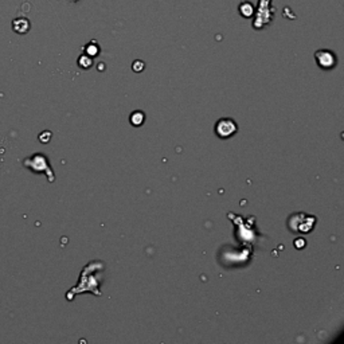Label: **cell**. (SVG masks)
Listing matches in <instances>:
<instances>
[{"instance_id":"6da1fadb","label":"cell","mask_w":344,"mask_h":344,"mask_svg":"<svg viewBox=\"0 0 344 344\" xmlns=\"http://www.w3.org/2000/svg\"><path fill=\"white\" fill-rule=\"evenodd\" d=\"M23 166L26 168H29L30 171H33L34 174H44L48 176V180L50 183L55 180L54 171L50 167L48 156L43 155V153H34V155L26 157L23 160Z\"/></svg>"},{"instance_id":"7a4b0ae2","label":"cell","mask_w":344,"mask_h":344,"mask_svg":"<svg viewBox=\"0 0 344 344\" xmlns=\"http://www.w3.org/2000/svg\"><path fill=\"white\" fill-rule=\"evenodd\" d=\"M214 132H215L218 137L222 139V140H226V139L232 137L238 132V125L230 117H223V119H219L215 123Z\"/></svg>"},{"instance_id":"3957f363","label":"cell","mask_w":344,"mask_h":344,"mask_svg":"<svg viewBox=\"0 0 344 344\" xmlns=\"http://www.w3.org/2000/svg\"><path fill=\"white\" fill-rule=\"evenodd\" d=\"M315 222L316 218L311 217L308 214H294L289 219V228L294 227V233H309L315 226Z\"/></svg>"},{"instance_id":"277c9868","label":"cell","mask_w":344,"mask_h":344,"mask_svg":"<svg viewBox=\"0 0 344 344\" xmlns=\"http://www.w3.org/2000/svg\"><path fill=\"white\" fill-rule=\"evenodd\" d=\"M315 59L316 63L319 65L320 69L323 70H331L336 66V55L333 54L331 50H326V49H322V50H317L315 53Z\"/></svg>"},{"instance_id":"5b68a950","label":"cell","mask_w":344,"mask_h":344,"mask_svg":"<svg viewBox=\"0 0 344 344\" xmlns=\"http://www.w3.org/2000/svg\"><path fill=\"white\" fill-rule=\"evenodd\" d=\"M30 26H31L30 25V20L26 18H18L12 20V30L16 34H20V35L29 33Z\"/></svg>"},{"instance_id":"8992f818","label":"cell","mask_w":344,"mask_h":344,"mask_svg":"<svg viewBox=\"0 0 344 344\" xmlns=\"http://www.w3.org/2000/svg\"><path fill=\"white\" fill-rule=\"evenodd\" d=\"M238 11L239 14L242 15L243 18H251L254 15L253 4L250 3V2H243V3H241V6H239Z\"/></svg>"},{"instance_id":"52a82bcc","label":"cell","mask_w":344,"mask_h":344,"mask_svg":"<svg viewBox=\"0 0 344 344\" xmlns=\"http://www.w3.org/2000/svg\"><path fill=\"white\" fill-rule=\"evenodd\" d=\"M129 121L133 127H140L143 125L145 121V114L140 110H136V112L131 113V116H129Z\"/></svg>"},{"instance_id":"ba28073f","label":"cell","mask_w":344,"mask_h":344,"mask_svg":"<svg viewBox=\"0 0 344 344\" xmlns=\"http://www.w3.org/2000/svg\"><path fill=\"white\" fill-rule=\"evenodd\" d=\"M85 54H87L89 57H97L98 54H100V46H98V43L96 42V40H91V42H89V43L85 46Z\"/></svg>"},{"instance_id":"9c48e42d","label":"cell","mask_w":344,"mask_h":344,"mask_svg":"<svg viewBox=\"0 0 344 344\" xmlns=\"http://www.w3.org/2000/svg\"><path fill=\"white\" fill-rule=\"evenodd\" d=\"M78 66H80L81 69H90L91 66H93V58L89 57L87 54H82L80 55V58H78Z\"/></svg>"},{"instance_id":"30bf717a","label":"cell","mask_w":344,"mask_h":344,"mask_svg":"<svg viewBox=\"0 0 344 344\" xmlns=\"http://www.w3.org/2000/svg\"><path fill=\"white\" fill-rule=\"evenodd\" d=\"M50 139H51V132L49 131H44L39 134V142L42 143V144H48V143L50 142Z\"/></svg>"},{"instance_id":"8fae6325","label":"cell","mask_w":344,"mask_h":344,"mask_svg":"<svg viewBox=\"0 0 344 344\" xmlns=\"http://www.w3.org/2000/svg\"><path fill=\"white\" fill-rule=\"evenodd\" d=\"M144 67H145V63L143 61H134L133 62V65H132V69H133V72H136V73H140V72H143V70H144Z\"/></svg>"},{"instance_id":"7c38bea8","label":"cell","mask_w":344,"mask_h":344,"mask_svg":"<svg viewBox=\"0 0 344 344\" xmlns=\"http://www.w3.org/2000/svg\"><path fill=\"white\" fill-rule=\"evenodd\" d=\"M305 245H307V242H305L304 238H297L296 241H294V247H296V249H299V250L304 249Z\"/></svg>"},{"instance_id":"4fadbf2b","label":"cell","mask_w":344,"mask_h":344,"mask_svg":"<svg viewBox=\"0 0 344 344\" xmlns=\"http://www.w3.org/2000/svg\"><path fill=\"white\" fill-rule=\"evenodd\" d=\"M72 2H78V0H72Z\"/></svg>"}]
</instances>
